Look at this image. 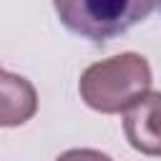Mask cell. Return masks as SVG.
<instances>
[{
	"label": "cell",
	"mask_w": 161,
	"mask_h": 161,
	"mask_svg": "<svg viewBox=\"0 0 161 161\" xmlns=\"http://www.w3.org/2000/svg\"><path fill=\"white\" fill-rule=\"evenodd\" d=\"M80 98L98 113H123L151 91V65L138 53H121L93 63L78 83Z\"/></svg>",
	"instance_id": "obj_1"
},
{
	"label": "cell",
	"mask_w": 161,
	"mask_h": 161,
	"mask_svg": "<svg viewBox=\"0 0 161 161\" xmlns=\"http://www.w3.org/2000/svg\"><path fill=\"white\" fill-rule=\"evenodd\" d=\"M158 0H53L58 20L96 45H103L143 23Z\"/></svg>",
	"instance_id": "obj_2"
},
{
	"label": "cell",
	"mask_w": 161,
	"mask_h": 161,
	"mask_svg": "<svg viewBox=\"0 0 161 161\" xmlns=\"http://www.w3.org/2000/svg\"><path fill=\"white\" fill-rule=\"evenodd\" d=\"M38 113V91L23 75L0 68V126L15 128Z\"/></svg>",
	"instance_id": "obj_3"
},
{
	"label": "cell",
	"mask_w": 161,
	"mask_h": 161,
	"mask_svg": "<svg viewBox=\"0 0 161 161\" xmlns=\"http://www.w3.org/2000/svg\"><path fill=\"white\" fill-rule=\"evenodd\" d=\"M123 113H126L123 128H126L131 146L138 148L141 153L158 156V123H156V118H158V93L148 91L138 103H133Z\"/></svg>",
	"instance_id": "obj_4"
},
{
	"label": "cell",
	"mask_w": 161,
	"mask_h": 161,
	"mask_svg": "<svg viewBox=\"0 0 161 161\" xmlns=\"http://www.w3.org/2000/svg\"><path fill=\"white\" fill-rule=\"evenodd\" d=\"M55 161H113V158L96 148H70V151H63Z\"/></svg>",
	"instance_id": "obj_5"
}]
</instances>
